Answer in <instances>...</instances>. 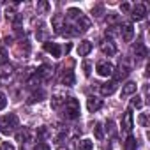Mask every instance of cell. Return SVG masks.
<instances>
[{
    "label": "cell",
    "mask_w": 150,
    "mask_h": 150,
    "mask_svg": "<svg viewBox=\"0 0 150 150\" xmlns=\"http://www.w3.org/2000/svg\"><path fill=\"white\" fill-rule=\"evenodd\" d=\"M62 21H64V18H62L60 14H57V16L53 18V21H51V23H53V28H55V32H58V34H60V32H62V28H64Z\"/></svg>",
    "instance_id": "22"
},
{
    "label": "cell",
    "mask_w": 150,
    "mask_h": 150,
    "mask_svg": "<svg viewBox=\"0 0 150 150\" xmlns=\"http://www.w3.org/2000/svg\"><path fill=\"white\" fill-rule=\"evenodd\" d=\"M74 72L72 71H65L64 74H62V83L64 85H67V87H71V85H74Z\"/></svg>",
    "instance_id": "18"
},
{
    "label": "cell",
    "mask_w": 150,
    "mask_h": 150,
    "mask_svg": "<svg viewBox=\"0 0 150 150\" xmlns=\"http://www.w3.org/2000/svg\"><path fill=\"white\" fill-rule=\"evenodd\" d=\"M16 127H18V117L14 113H9V115L0 118V132L2 134H6V136L13 134Z\"/></svg>",
    "instance_id": "1"
},
{
    "label": "cell",
    "mask_w": 150,
    "mask_h": 150,
    "mask_svg": "<svg viewBox=\"0 0 150 150\" xmlns=\"http://www.w3.org/2000/svg\"><path fill=\"white\" fill-rule=\"evenodd\" d=\"M138 122H139V125L146 127V125H148V117H146V113H141L139 118H138Z\"/></svg>",
    "instance_id": "30"
},
{
    "label": "cell",
    "mask_w": 150,
    "mask_h": 150,
    "mask_svg": "<svg viewBox=\"0 0 150 150\" xmlns=\"http://www.w3.org/2000/svg\"><path fill=\"white\" fill-rule=\"evenodd\" d=\"M46 136H48L46 127H41V129H39V138H46Z\"/></svg>",
    "instance_id": "37"
},
{
    "label": "cell",
    "mask_w": 150,
    "mask_h": 150,
    "mask_svg": "<svg viewBox=\"0 0 150 150\" xmlns=\"http://www.w3.org/2000/svg\"><path fill=\"white\" fill-rule=\"evenodd\" d=\"M106 131H108L110 134H113V132H115V124H113L111 120H108V122H106Z\"/></svg>",
    "instance_id": "32"
},
{
    "label": "cell",
    "mask_w": 150,
    "mask_h": 150,
    "mask_svg": "<svg viewBox=\"0 0 150 150\" xmlns=\"http://www.w3.org/2000/svg\"><path fill=\"white\" fill-rule=\"evenodd\" d=\"M6 18L9 20V21H14L18 16H16V4H11V6H7V9H6Z\"/></svg>",
    "instance_id": "21"
},
{
    "label": "cell",
    "mask_w": 150,
    "mask_h": 150,
    "mask_svg": "<svg viewBox=\"0 0 150 150\" xmlns=\"http://www.w3.org/2000/svg\"><path fill=\"white\" fill-rule=\"evenodd\" d=\"M50 9H51V6L46 2V0H42V2H37V11H39V13L44 14V13H48Z\"/></svg>",
    "instance_id": "28"
},
{
    "label": "cell",
    "mask_w": 150,
    "mask_h": 150,
    "mask_svg": "<svg viewBox=\"0 0 150 150\" xmlns=\"http://www.w3.org/2000/svg\"><path fill=\"white\" fill-rule=\"evenodd\" d=\"M96 71H97V74L99 76H104V78H110L111 74L115 72V67L110 64V62H106V60H103V62H97V65H96Z\"/></svg>",
    "instance_id": "3"
},
{
    "label": "cell",
    "mask_w": 150,
    "mask_h": 150,
    "mask_svg": "<svg viewBox=\"0 0 150 150\" xmlns=\"http://www.w3.org/2000/svg\"><path fill=\"white\" fill-rule=\"evenodd\" d=\"M35 150H51L48 143H37L35 145Z\"/></svg>",
    "instance_id": "33"
},
{
    "label": "cell",
    "mask_w": 150,
    "mask_h": 150,
    "mask_svg": "<svg viewBox=\"0 0 150 150\" xmlns=\"http://www.w3.org/2000/svg\"><path fill=\"white\" fill-rule=\"evenodd\" d=\"M132 37H134V27H132L131 23H127V25L122 28V39H124L125 42H131Z\"/></svg>",
    "instance_id": "10"
},
{
    "label": "cell",
    "mask_w": 150,
    "mask_h": 150,
    "mask_svg": "<svg viewBox=\"0 0 150 150\" xmlns=\"http://www.w3.org/2000/svg\"><path fill=\"white\" fill-rule=\"evenodd\" d=\"M120 9H122V13H129V11H131V6H129L127 2H124V4L120 6Z\"/></svg>",
    "instance_id": "36"
},
{
    "label": "cell",
    "mask_w": 150,
    "mask_h": 150,
    "mask_svg": "<svg viewBox=\"0 0 150 150\" xmlns=\"http://www.w3.org/2000/svg\"><path fill=\"white\" fill-rule=\"evenodd\" d=\"M132 18H134L136 21L145 20V18H146V6H145V4H136V6L132 7Z\"/></svg>",
    "instance_id": "4"
},
{
    "label": "cell",
    "mask_w": 150,
    "mask_h": 150,
    "mask_svg": "<svg viewBox=\"0 0 150 150\" xmlns=\"http://www.w3.org/2000/svg\"><path fill=\"white\" fill-rule=\"evenodd\" d=\"M64 117L69 120H76L80 117V101L78 99H67L64 104Z\"/></svg>",
    "instance_id": "2"
},
{
    "label": "cell",
    "mask_w": 150,
    "mask_h": 150,
    "mask_svg": "<svg viewBox=\"0 0 150 150\" xmlns=\"http://www.w3.org/2000/svg\"><path fill=\"white\" fill-rule=\"evenodd\" d=\"M118 20V16L115 14V13H108V21H111V23H115Z\"/></svg>",
    "instance_id": "35"
},
{
    "label": "cell",
    "mask_w": 150,
    "mask_h": 150,
    "mask_svg": "<svg viewBox=\"0 0 150 150\" xmlns=\"http://www.w3.org/2000/svg\"><path fill=\"white\" fill-rule=\"evenodd\" d=\"M28 138H30V131H28L27 127H21V129L16 132V141H20V143H27Z\"/></svg>",
    "instance_id": "17"
},
{
    "label": "cell",
    "mask_w": 150,
    "mask_h": 150,
    "mask_svg": "<svg viewBox=\"0 0 150 150\" xmlns=\"http://www.w3.org/2000/svg\"><path fill=\"white\" fill-rule=\"evenodd\" d=\"M122 129H124V131H127V132H131V129H132V113H131V110H127V111H125V115H124Z\"/></svg>",
    "instance_id": "14"
},
{
    "label": "cell",
    "mask_w": 150,
    "mask_h": 150,
    "mask_svg": "<svg viewBox=\"0 0 150 150\" xmlns=\"http://www.w3.org/2000/svg\"><path fill=\"white\" fill-rule=\"evenodd\" d=\"M9 62V55H7V50L0 46V65H6Z\"/></svg>",
    "instance_id": "27"
},
{
    "label": "cell",
    "mask_w": 150,
    "mask_h": 150,
    "mask_svg": "<svg viewBox=\"0 0 150 150\" xmlns=\"http://www.w3.org/2000/svg\"><path fill=\"white\" fill-rule=\"evenodd\" d=\"M42 97H44V92H42V90H35V92L30 96L28 103H39V101H42Z\"/></svg>",
    "instance_id": "24"
},
{
    "label": "cell",
    "mask_w": 150,
    "mask_h": 150,
    "mask_svg": "<svg viewBox=\"0 0 150 150\" xmlns=\"http://www.w3.org/2000/svg\"><path fill=\"white\" fill-rule=\"evenodd\" d=\"M90 51H92V42L90 41H81L78 44V55L80 57H87Z\"/></svg>",
    "instance_id": "11"
},
{
    "label": "cell",
    "mask_w": 150,
    "mask_h": 150,
    "mask_svg": "<svg viewBox=\"0 0 150 150\" xmlns=\"http://www.w3.org/2000/svg\"><path fill=\"white\" fill-rule=\"evenodd\" d=\"M65 101H67V99H64L62 96H53V97H51V108H53V110H60V108L65 104Z\"/></svg>",
    "instance_id": "19"
},
{
    "label": "cell",
    "mask_w": 150,
    "mask_h": 150,
    "mask_svg": "<svg viewBox=\"0 0 150 150\" xmlns=\"http://www.w3.org/2000/svg\"><path fill=\"white\" fill-rule=\"evenodd\" d=\"M37 78H39L41 81H48V80L51 78V67H48V65L39 67V69H37Z\"/></svg>",
    "instance_id": "9"
},
{
    "label": "cell",
    "mask_w": 150,
    "mask_h": 150,
    "mask_svg": "<svg viewBox=\"0 0 150 150\" xmlns=\"http://www.w3.org/2000/svg\"><path fill=\"white\" fill-rule=\"evenodd\" d=\"M87 108H88L90 113H96L97 110L103 108V101H101L99 97H96V96H90V97L87 99Z\"/></svg>",
    "instance_id": "5"
},
{
    "label": "cell",
    "mask_w": 150,
    "mask_h": 150,
    "mask_svg": "<svg viewBox=\"0 0 150 150\" xmlns=\"http://www.w3.org/2000/svg\"><path fill=\"white\" fill-rule=\"evenodd\" d=\"M134 53H136L138 60H143V58L146 57V48H145V44H143L141 41L136 42V46H134Z\"/></svg>",
    "instance_id": "15"
},
{
    "label": "cell",
    "mask_w": 150,
    "mask_h": 150,
    "mask_svg": "<svg viewBox=\"0 0 150 150\" xmlns=\"http://www.w3.org/2000/svg\"><path fill=\"white\" fill-rule=\"evenodd\" d=\"M80 16H83V13H81L80 9H74V7H71V9L67 11V18H69V20H78Z\"/></svg>",
    "instance_id": "23"
},
{
    "label": "cell",
    "mask_w": 150,
    "mask_h": 150,
    "mask_svg": "<svg viewBox=\"0 0 150 150\" xmlns=\"http://www.w3.org/2000/svg\"><path fill=\"white\" fill-rule=\"evenodd\" d=\"M80 150H94V141L92 139H81L80 141Z\"/></svg>",
    "instance_id": "25"
},
{
    "label": "cell",
    "mask_w": 150,
    "mask_h": 150,
    "mask_svg": "<svg viewBox=\"0 0 150 150\" xmlns=\"http://www.w3.org/2000/svg\"><path fill=\"white\" fill-rule=\"evenodd\" d=\"M6 106H7V97L4 92H0V110H4Z\"/></svg>",
    "instance_id": "31"
},
{
    "label": "cell",
    "mask_w": 150,
    "mask_h": 150,
    "mask_svg": "<svg viewBox=\"0 0 150 150\" xmlns=\"http://www.w3.org/2000/svg\"><path fill=\"white\" fill-rule=\"evenodd\" d=\"M83 69H85V74L88 76V74H90V62H85L83 64Z\"/></svg>",
    "instance_id": "38"
},
{
    "label": "cell",
    "mask_w": 150,
    "mask_h": 150,
    "mask_svg": "<svg viewBox=\"0 0 150 150\" xmlns=\"http://www.w3.org/2000/svg\"><path fill=\"white\" fill-rule=\"evenodd\" d=\"M134 92H136V83H134V81H127V83L122 87V97L132 96Z\"/></svg>",
    "instance_id": "16"
},
{
    "label": "cell",
    "mask_w": 150,
    "mask_h": 150,
    "mask_svg": "<svg viewBox=\"0 0 150 150\" xmlns=\"http://www.w3.org/2000/svg\"><path fill=\"white\" fill-rule=\"evenodd\" d=\"M138 148V141L134 136H127V139L124 141V150H136Z\"/></svg>",
    "instance_id": "20"
},
{
    "label": "cell",
    "mask_w": 150,
    "mask_h": 150,
    "mask_svg": "<svg viewBox=\"0 0 150 150\" xmlns=\"http://www.w3.org/2000/svg\"><path fill=\"white\" fill-rule=\"evenodd\" d=\"M131 108H138V110H141L143 108V101H141V97H134L132 101H131Z\"/></svg>",
    "instance_id": "29"
},
{
    "label": "cell",
    "mask_w": 150,
    "mask_h": 150,
    "mask_svg": "<svg viewBox=\"0 0 150 150\" xmlns=\"http://www.w3.org/2000/svg\"><path fill=\"white\" fill-rule=\"evenodd\" d=\"M117 81H108V83H104V85H101V94L103 96H111L115 90H117Z\"/></svg>",
    "instance_id": "13"
},
{
    "label": "cell",
    "mask_w": 150,
    "mask_h": 150,
    "mask_svg": "<svg viewBox=\"0 0 150 150\" xmlns=\"http://www.w3.org/2000/svg\"><path fill=\"white\" fill-rule=\"evenodd\" d=\"M101 51H103L104 55L111 57V55L117 53V48H115V44H113L111 41H104V42H101Z\"/></svg>",
    "instance_id": "12"
},
{
    "label": "cell",
    "mask_w": 150,
    "mask_h": 150,
    "mask_svg": "<svg viewBox=\"0 0 150 150\" xmlns=\"http://www.w3.org/2000/svg\"><path fill=\"white\" fill-rule=\"evenodd\" d=\"M131 72V69H129V65L124 62V64H120L118 65V69H117V72H113L115 74V81H120V80H124L127 74Z\"/></svg>",
    "instance_id": "7"
},
{
    "label": "cell",
    "mask_w": 150,
    "mask_h": 150,
    "mask_svg": "<svg viewBox=\"0 0 150 150\" xmlns=\"http://www.w3.org/2000/svg\"><path fill=\"white\" fill-rule=\"evenodd\" d=\"M94 134H96V138H97V139H103V138H104L103 125H101L99 122H96V124H94Z\"/></svg>",
    "instance_id": "26"
},
{
    "label": "cell",
    "mask_w": 150,
    "mask_h": 150,
    "mask_svg": "<svg viewBox=\"0 0 150 150\" xmlns=\"http://www.w3.org/2000/svg\"><path fill=\"white\" fill-rule=\"evenodd\" d=\"M44 50H46L51 57H55V58H58V57L62 55V48H60L57 42H44Z\"/></svg>",
    "instance_id": "6"
},
{
    "label": "cell",
    "mask_w": 150,
    "mask_h": 150,
    "mask_svg": "<svg viewBox=\"0 0 150 150\" xmlns=\"http://www.w3.org/2000/svg\"><path fill=\"white\" fill-rule=\"evenodd\" d=\"M90 28V20L87 16H80L76 20V32H85Z\"/></svg>",
    "instance_id": "8"
},
{
    "label": "cell",
    "mask_w": 150,
    "mask_h": 150,
    "mask_svg": "<svg viewBox=\"0 0 150 150\" xmlns=\"http://www.w3.org/2000/svg\"><path fill=\"white\" fill-rule=\"evenodd\" d=\"M0 150H14V146H13L9 141H6V143H2V145H0Z\"/></svg>",
    "instance_id": "34"
}]
</instances>
